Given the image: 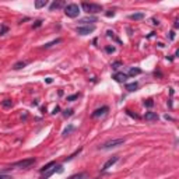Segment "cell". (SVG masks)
Instances as JSON below:
<instances>
[{
	"label": "cell",
	"mask_w": 179,
	"mask_h": 179,
	"mask_svg": "<svg viewBox=\"0 0 179 179\" xmlns=\"http://www.w3.org/2000/svg\"><path fill=\"white\" fill-rule=\"evenodd\" d=\"M81 7L83 10L87 14H97L99 11H102V6L101 4H97V3H87V1H83L81 3Z\"/></svg>",
	"instance_id": "6da1fadb"
},
{
	"label": "cell",
	"mask_w": 179,
	"mask_h": 179,
	"mask_svg": "<svg viewBox=\"0 0 179 179\" xmlns=\"http://www.w3.org/2000/svg\"><path fill=\"white\" fill-rule=\"evenodd\" d=\"M63 10H64V14H66L67 17H70V18H76V17H78V14H80V7H78V4H76V3L66 4Z\"/></svg>",
	"instance_id": "7a4b0ae2"
},
{
	"label": "cell",
	"mask_w": 179,
	"mask_h": 179,
	"mask_svg": "<svg viewBox=\"0 0 179 179\" xmlns=\"http://www.w3.org/2000/svg\"><path fill=\"white\" fill-rule=\"evenodd\" d=\"M126 143V139H112V140H108L105 141L104 144L99 146L101 150H109V148H115V147H119V146H123Z\"/></svg>",
	"instance_id": "3957f363"
},
{
	"label": "cell",
	"mask_w": 179,
	"mask_h": 179,
	"mask_svg": "<svg viewBox=\"0 0 179 179\" xmlns=\"http://www.w3.org/2000/svg\"><path fill=\"white\" fill-rule=\"evenodd\" d=\"M35 158H25V160L17 161L13 164V168H23V169H27V168H31L34 164H35Z\"/></svg>",
	"instance_id": "277c9868"
},
{
	"label": "cell",
	"mask_w": 179,
	"mask_h": 179,
	"mask_svg": "<svg viewBox=\"0 0 179 179\" xmlns=\"http://www.w3.org/2000/svg\"><path fill=\"white\" fill-rule=\"evenodd\" d=\"M95 31V25H83V27H77V34L78 35H88L91 32Z\"/></svg>",
	"instance_id": "5b68a950"
},
{
	"label": "cell",
	"mask_w": 179,
	"mask_h": 179,
	"mask_svg": "<svg viewBox=\"0 0 179 179\" xmlns=\"http://www.w3.org/2000/svg\"><path fill=\"white\" fill-rule=\"evenodd\" d=\"M55 172H63V166L62 165H55V168H51V169H48V171H45L44 175L41 176V179H48L49 176H52Z\"/></svg>",
	"instance_id": "8992f818"
},
{
	"label": "cell",
	"mask_w": 179,
	"mask_h": 179,
	"mask_svg": "<svg viewBox=\"0 0 179 179\" xmlns=\"http://www.w3.org/2000/svg\"><path fill=\"white\" fill-rule=\"evenodd\" d=\"M109 111L108 106H102V108H98L95 109L92 113H91V118H94V119H97V118H101V116H104L106 112Z\"/></svg>",
	"instance_id": "52a82bcc"
},
{
	"label": "cell",
	"mask_w": 179,
	"mask_h": 179,
	"mask_svg": "<svg viewBox=\"0 0 179 179\" xmlns=\"http://www.w3.org/2000/svg\"><path fill=\"white\" fill-rule=\"evenodd\" d=\"M118 161H119V157H118V155H113L112 158H109V160L106 161L105 164H104L102 171H106V169H109V168H112V166L115 165V164L118 162Z\"/></svg>",
	"instance_id": "ba28073f"
},
{
	"label": "cell",
	"mask_w": 179,
	"mask_h": 179,
	"mask_svg": "<svg viewBox=\"0 0 179 179\" xmlns=\"http://www.w3.org/2000/svg\"><path fill=\"white\" fill-rule=\"evenodd\" d=\"M128 77L129 76L126 74V73H115L112 78H113V80H116L118 83H125V81L128 80Z\"/></svg>",
	"instance_id": "9c48e42d"
},
{
	"label": "cell",
	"mask_w": 179,
	"mask_h": 179,
	"mask_svg": "<svg viewBox=\"0 0 179 179\" xmlns=\"http://www.w3.org/2000/svg\"><path fill=\"white\" fill-rule=\"evenodd\" d=\"M64 6H66V3H64V1H62V0H59V1H53V3L51 4V7H49V10H51V11H55V10L62 8V7L64 8Z\"/></svg>",
	"instance_id": "30bf717a"
},
{
	"label": "cell",
	"mask_w": 179,
	"mask_h": 179,
	"mask_svg": "<svg viewBox=\"0 0 179 179\" xmlns=\"http://www.w3.org/2000/svg\"><path fill=\"white\" fill-rule=\"evenodd\" d=\"M144 119H146V121H148V122L158 121V115H157V112H146Z\"/></svg>",
	"instance_id": "8fae6325"
},
{
	"label": "cell",
	"mask_w": 179,
	"mask_h": 179,
	"mask_svg": "<svg viewBox=\"0 0 179 179\" xmlns=\"http://www.w3.org/2000/svg\"><path fill=\"white\" fill-rule=\"evenodd\" d=\"M129 18L133 20V21H139V20H143L144 18V13H134V14H130Z\"/></svg>",
	"instance_id": "7c38bea8"
},
{
	"label": "cell",
	"mask_w": 179,
	"mask_h": 179,
	"mask_svg": "<svg viewBox=\"0 0 179 179\" xmlns=\"http://www.w3.org/2000/svg\"><path fill=\"white\" fill-rule=\"evenodd\" d=\"M95 21H97V17L90 16V17H85V18L80 20V24H90V23H95Z\"/></svg>",
	"instance_id": "4fadbf2b"
},
{
	"label": "cell",
	"mask_w": 179,
	"mask_h": 179,
	"mask_svg": "<svg viewBox=\"0 0 179 179\" xmlns=\"http://www.w3.org/2000/svg\"><path fill=\"white\" fill-rule=\"evenodd\" d=\"M69 179H88V173L87 172H80V173H76V175L70 176Z\"/></svg>",
	"instance_id": "5bb4252c"
},
{
	"label": "cell",
	"mask_w": 179,
	"mask_h": 179,
	"mask_svg": "<svg viewBox=\"0 0 179 179\" xmlns=\"http://www.w3.org/2000/svg\"><path fill=\"white\" fill-rule=\"evenodd\" d=\"M137 88H139V83H137V81H134V83H130V84H126V90H128V91H130V92L136 91Z\"/></svg>",
	"instance_id": "9a60e30c"
},
{
	"label": "cell",
	"mask_w": 179,
	"mask_h": 179,
	"mask_svg": "<svg viewBox=\"0 0 179 179\" xmlns=\"http://www.w3.org/2000/svg\"><path fill=\"white\" fill-rule=\"evenodd\" d=\"M139 74H141V70H140V69H139V67H132V69L129 70V74H128V76L134 77V76H139Z\"/></svg>",
	"instance_id": "2e32d148"
},
{
	"label": "cell",
	"mask_w": 179,
	"mask_h": 179,
	"mask_svg": "<svg viewBox=\"0 0 179 179\" xmlns=\"http://www.w3.org/2000/svg\"><path fill=\"white\" fill-rule=\"evenodd\" d=\"M62 42V39L60 38H56V39H53V41H51V42H48V44H45L44 45V48L45 49H48V48H51V46H53V45H58Z\"/></svg>",
	"instance_id": "e0dca14e"
},
{
	"label": "cell",
	"mask_w": 179,
	"mask_h": 179,
	"mask_svg": "<svg viewBox=\"0 0 179 179\" xmlns=\"http://www.w3.org/2000/svg\"><path fill=\"white\" fill-rule=\"evenodd\" d=\"M55 165H56V162H55V161H51V162H48L46 165H44V166H42V168H41V172L44 173L45 171H48V169H51L52 166H55Z\"/></svg>",
	"instance_id": "ac0fdd59"
},
{
	"label": "cell",
	"mask_w": 179,
	"mask_h": 179,
	"mask_svg": "<svg viewBox=\"0 0 179 179\" xmlns=\"http://www.w3.org/2000/svg\"><path fill=\"white\" fill-rule=\"evenodd\" d=\"M48 4V0H37L35 1V7L37 8H42V7H45Z\"/></svg>",
	"instance_id": "d6986e66"
},
{
	"label": "cell",
	"mask_w": 179,
	"mask_h": 179,
	"mask_svg": "<svg viewBox=\"0 0 179 179\" xmlns=\"http://www.w3.org/2000/svg\"><path fill=\"white\" fill-rule=\"evenodd\" d=\"M73 130H74V126H73V125H69V126H67V128L64 129L63 130V137H66V136H69V134L71 133V132H73Z\"/></svg>",
	"instance_id": "ffe728a7"
},
{
	"label": "cell",
	"mask_w": 179,
	"mask_h": 179,
	"mask_svg": "<svg viewBox=\"0 0 179 179\" xmlns=\"http://www.w3.org/2000/svg\"><path fill=\"white\" fill-rule=\"evenodd\" d=\"M27 66V62H17V63L13 66L14 70H20V69H23V67H25Z\"/></svg>",
	"instance_id": "44dd1931"
},
{
	"label": "cell",
	"mask_w": 179,
	"mask_h": 179,
	"mask_svg": "<svg viewBox=\"0 0 179 179\" xmlns=\"http://www.w3.org/2000/svg\"><path fill=\"white\" fill-rule=\"evenodd\" d=\"M1 106H3V108H11V106H13V101H11V99H4V101H3V102H1Z\"/></svg>",
	"instance_id": "7402d4cb"
},
{
	"label": "cell",
	"mask_w": 179,
	"mask_h": 179,
	"mask_svg": "<svg viewBox=\"0 0 179 179\" xmlns=\"http://www.w3.org/2000/svg\"><path fill=\"white\" fill-rule=\"evenodd\" d=\"M80 97V94H73V95L70 97H67V101H70V102H73V101H76L77 98Z\"/></svg>",
	"instance_id": "603a6c76"
},
{
	"label": "cell",
	"mask_w": 179,
	"mask_h": 179,
	"mask_svg": "<svg viewBox=\"0 0 179 179\" xmlns=\"http://www.w3.org/2000/svg\"><path fill=\"white\" fill-rule=\"evenodd\" d=\"M73 115V109H66L63 112V116L64 118H69V116H71Z\"/></svg>",
	"instance_id": "cb8c5ba5"
},
{
	"label": "cell",
	"mask_w": 179,
	"mask_h": 179,
	"mask_svg": "<svg viewBox=\"0 0 179 179\" xmlns=\"http://www.w3.org/2000/svg\"><path fill=\"white\" fill-rule=\"evenodd\" d=\"M41 25H42V20H37V21H35V24L32 25V28H39Z\"/></svg>",
	"instance_id": "d4e9b609"
},
{
	"label": "cell",
	"mask_w": 179,
	"mask_h": 179,
	"mask_svg": "<svg viewBox=\"0 0 179 179\" xmlns=\"http://www.w3.org/2000/svg\"><path fill=\"white\" fill-rule=\"evenodd\" d=\"M126 113H128L129 116H132V118H134V119H139V115H136V113H133V112H132V111H126Z\"/></svg>",
	"instance_id": "484cf974"
},
{
	"label": "cell",
	"mask_w": 179,
	"mask_h": 179,
	"mask_svg": "<svg viewBox=\"0 0 179 179\" xmlns=\"http://www.w3.org/2000/svg\"><path fill=\"white\" fill-rule=\"evenodd\" d=\"M105 51L108 52V53H113V52H115V48H113V46H106Z\"/></svg>",
	"instance_id": "4316f807"
},
{
	"label": "cell",
	"mask_w": 179,
	"mask_h": 179,
	"mask_svg": "<svg viewBox=\"0 0 179 179\" xmlns=\"http://www.w3.org/2000/svg\"><path fill=\"white\" fill-rule=\"evenodd\" d=\"M105 16H106V17H113V16H115V11H113V10H108V11L105 13Z\"/></svg>",
	"instance_id": "83f0119b"
},
{
	"label": "cell",
	"mask_w": 179,
	"mask_h": 179,
	"mask_svg": "<svg viewBox=\"0 0 179 179\" xmlns=\"http://www.w3.org/2000/svg\"><path fill=\"white\" fill-rule=\"evenodd\" d=\"M7 30H8V28H7L6 25H1V30H0V35H4V34L7 32Z\"/></svg>",
	"instance_id": "f1b7e54d"
},
{
	"label": "cell",
	"mask_w": 179,
	"mask_h": 179,
	"mask_svg": "<svg viewBox=\"0 0 179 179\" xmlns=\"http://www.w3.org/2000/svg\"><path fill=\"white\" fill-rule=\"evenodd\" d=\"M144 105H146V106H148V108H151V106H153V105H154V102H153V101H151V99H147V101L144 102Z\"/></svg>",
	"instance_id": "f546056e"
},
{
	"label": "cell",
	"mask_w": 179,
	"mask_h": 179,
	"mask_svg": "<svg viewBox=\"0 0 179 179\" xmlns=\"http://www.w3.org/2000/svg\"><path fill=\"white\" fill-rule=\"evenodd\" d=\"M0 179H11L10 175H4V173H0Z\"/></svg>",
	"instance_id": "4dcf8cb0"
},
{
	"label": "cell",
	"mask_w": 179,
	"mask_h": 179,
	"mask_svg": "<svg viewBox=\"0 0 179 179\" xmlns=\"http://www.w3.org/2000/svg\"><path fill=\"white\" fill-rule=\"evenodd\" d=\"M121 64H122L121 62H115V63H112V69H118Z\"/></svg>",
	"instance_id": "1f68e13d"
},
{
	"label": "cell",
	"mask_w": 179,
	"mask_h": 179,
	"mask_svg": "<svg viewBox=\"0 0 179 179\" xmlns=\"http://www.w3.org/2000/svg\"><path fill=\"white\" fill-rule=\"evenodd\" d=\"M59 111H60V108H59V106H56V108L53 109V112H52V113H53V115H56V113H59Z\"/></svg>",
	"instance_id": "d6a6232c"
},
{
	"label": "cell",
	"mask_w": 179,
	"mask_h": 179,
	"mask_svg": "<svg viewBox=\"0 0 179 179\" xmlns=\"http://www.w3.org/2000/svg\"><path fill=\"white\" fill-rule=\"evenodd\" d=\"M151 21H153V24H154V25H158V24H160V23H158V20H155V18H153Z\"/></svg>",
	"instance_id": "836d02e7"
},
{
	"label": "cell",
	"mask_w": 179,
	"mask_h": 179,
	"mask_svg": "<svg viewBox=\"0 0 179 179\" xmlns=\"http://www.w3.org/2000/svg\"><path fill=\"white\" fill-rule=\"evenodd\" d=\"M171 39H175V32H171Z\"/></svg>",
	"instance_id": "e575fe53"
},
{
	"label": "cell",
	"mask_w": 179,
	"mask_h": 179,
	"mask_svg": "<svg viewBox=\"0 0 179 179\" xmlns=\"http://www.w3.org/2000/svg\"><path fill=\"white\" fill-rule=\"evenodd\" d=\"M173 27H175V28H178V27H179V24H178V20L175 21V24H173Z\"/></svg>",
	"instance_id": "d590c367"
}]
</instances>
